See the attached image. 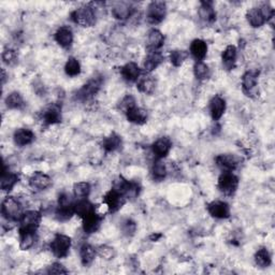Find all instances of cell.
<instances>
[{
  "label": "cell",
  "mask_w": 275,
  "mask_h": 275,
  "mask_svg": "<svg viewBox=\"0 0 275 275\" xmlns=\"http://www.w3.org/2000/svg\"><path fill=\"white\" fill-rule=\"evenodd\" d=\"M71 20L82 27H91L96 24V9L93 4L84 5L71 13Z\"/></svg>",
  "instance_id": "cell-1"
},
{
  "label": "cell",
  "mask_w": 275,
  "mask_h": 275,
  "mask_svg": "<svg viewBox=\"0 0 275 275\" xmlns=\"http://www.w3.org/2000/svg\"><path fill=\"white\" fill-rule=\"evenodd\" d=\"M2 214L9 222H18L24 214L23 204L15 197L8 196L2 203Z\"/></svg>",
  "instance_id": "cell-2"
},
{
  "label": "cell",
  "mask_w": 275,
  "mask_h": 275,
  "mask_svg": "<svg viewBox=\"0 0 275 275\" xmlns=\"http://www.w3.org/2000/svg\"><path fill=\"white\" fill-rule=\"evenodd\" d=\"M75 214V201L70 194L62 193L58 197V205L55 216L59 222H67Z\"/></svg>",
  "instance_id": "cell-3"
},
{
  "label": "cell",
  "mask_w": 275,
  "mask_h": 275,
  "mask_svg": "<svg viewBox=\"0 0 275 275\" xmlns=\"http://www.w3.org/2000/svg\"><path fill=\"white\" fill-rule=\"evenodd\" d=\"M103 84V78L101 75H95L87 83H85L83 86L77 91V97L80 101H86L91 99L100 90Z\"/></svg>",
  "instance_id": "cell-4"
},
{
  "label": "cell",
  "mask_w": 275,
  "mask_h": 275,
  "mask_svg": "<svg viewBox=\"0 0 275 275\" xmlns=\"http://www.w3.org/2000/svg\"><path fill=\"white\" fill-rule=\"evenodd\" d=\"M71 244H72L71 238H69L68 235L58 233L54 236L53 241L51 242L50 248L55 257L65 258V257H67L70 252Z\"/></svg>",
  "instance_id": "cell-5"
},
{
  "label": "cell",
  "mask_w": 275,
  "mask_h": 275,
  "mask_svg": "<svg viewBox=\"0 0 275 275\" xmlns=\"http://www.w3.org/2000/svg\"><path fill=\"white\" fill-rule=\"evenodd\" d=\"M217 187L225 196H233L239 187V177L232 172H223L218 178Z\"/></svg>",
  "instance_id": "cell-6"
},
{
  "label": "cell",
  "mask_w": 275,
  "mask_h": 275,
  "mask_svg": "<svg viewBox=\"0 0 275 275\" xmlns=\"http://www.w3.org/2000/svg\"><path fill=\"white\" fill-rule=\"evenodd\" d=\"M42 214L39 211H26L18 221V231H37L41 224Z\"/></svg>",
  "instance_id": "cell-7"
},
{
  "label": "cell",
  "mask_w": 275,
  "mask_h": 275,
  "mask_svg": "<svg viewBox=\"0 0 275 275\" xmlns=\"http://www.w3.org/2000/svg\"><path fill=\"white\" fill-rule=\"evenodd\" d=\"M113 189L121 194L126 199H135L140 194V185L137 182H131L128 179L119 176L115 179Z\"/></svg>",
  "instance_id": "cell-8"
},
{
  "label": "cell",
  "mask_w": 275,
  "mask_h": 275,
  "mask_svg": "<svg viewBox=\"0 0 275 275\" xmlns=\"http://www.w3.org/2000/svg\"><path fill=\"white\" fill-rule=\"evenodd\" d=\"M167 15V4L164 2L150 3L146 10V20L151 25H157L165 20Z\"/></svg>",
  "instance_id": "cell-9"
},
{
  "label": "cell",
  "mask_w": 275,
  "mask_h": 275,
  "mask_svg": "<svg viewBox=\"0 0 275 275\" xmlns=\"http://www.w3.org/2000/svg\"><path fill=\"white\" fill-rule=\"evenodd\" d=\"M126 201L127 199L113 188L103 197V203L107 205L110 213L118 212L125 205Z\"/></svg>",
  "instance_id": "cell-10"
},
{
  "label": "cell",
  "mask_w": 275,
  "mask_h": 275,
  "mask_svg": "<svg viewBox=\"0 0 275 275\" xmlns=\"http://www.w3.org/2000/svg\"><path fill=\"white\" fill-rule=\"evenodd\" d=\"M260 74V71L257 69H252L246 71L242 77V89L245 93L246 96L252 97L254 95V91L257 87L258 83V77Z\"/></svg>",
  "instance_id": "cell-11"
},
{
  "label": "cell",
  "mask_w": 275,
  "mask_h": 275,
  "mask_svg": "<svg viewBox=\"0 0 275 275\" xmlns=\"http://www.w3.org/2000/svg\"><path fill=\"white\" fill-rule=\"evenodd\" d=\"M42 120L46 125L59 124L63 119L62 107L58 103H51L42 111Z\"/></svg>",
  "instance_id": "cell-12"
},
{
  "label": "cell",
  "mask_w": 275,
  "mask_h": 275,
  "mask_svg": "<svg viewBox=\"0 0 275 275\" xmlns=\"http://www.w3.org/2000/svg\"><path fill=\"white\" fill-rule=\"evenodd\" d=\"M207 212L217 220H226L230 217V206L224 201H213L207 204Z\"/></svg>",
  "instance_id": "cell-13"
},
{
  "label": "cell",
  "mask_w": 275,
  "mask_h": 275,
  "mask_svg": "<svg viewBox=\"0 0 275 275\" xmlns=\"http://www.w3.org/2000/svg\"><path fill=\"white\" fill-rule=\"evenodd\" d=\"M215 163L223 172H233L238 168L240 161L231 154H221L215 158Z\"/></svg>",
  "instance_id": "cell-14"
},
{
  "label": "cell",
  "mask_w": 275,
  "mask_h": 275,
  "mask_svg": "<svg viewBox=\"0 0 275 275\" xmlns=\"http://www.w3.org/2000/svg\"><path fill=\"white\" fill-rule=\"evenodd\" d=\"M51 185H52L51 177L41 171H36L29 177V186L36 192H43Z\"/></svg>",
  "instance_id": "cell-15"
},
{
  "label": "cell",
  "mask_w": 275,
  "mask_h": 275,
  "mask_svg": "<svg viewBox=\"0 0 275 275\" xmlns=\"http://www.w3.org/2000/svg\"><path fill=\"white\" fill-rule=\"evenodd\" d=\"M103 220V217L99 215L96 211L86 215L85 217L82 218L83 221V230L85 233L91 234L97 232L101 226V222Z\"/></svg>",
  "instance_id": "cell-16"
},
{
  "label": "cell",
  "mask_w": 275,
  "mask_h": 275,
  "mask_svg": "<svg viewBox=\"0 0 275 275\" xmlns=\"http://www.w3.org/2000/svg\"><path fill=\"white\" fill-rule=\"evenodd\" d=\"M135 10L136 9L131 3L120 2V3H116L114 7L112 8V14L116 18V20L125 21L127 20V18L132 16V14L135 13Z\"/></svg>",
  "instance_id": "cell-17"
},
{
  "label": "cell",
  "mask_w": 275,
  "mask_h": 275,
  "mask_svg": "<svg viewBox=\"0 0 275 275\" xmlns=\"http://www.w3.org/2000/svg\"><path fill=\"white\" fill-rule=\"evenodd\" d=\"M172 148V142L168 137H161L158 140H156L153 145H151V149L153 153L156 156L157 159H163L167 157L170 153V150Z\"/></svg>",
  "instance_id": "cell-18"
},
{
  "label": "cell",
  "mask_w": 275,
  "mask_h": 275,
  "mask_svg": "<svg viewBox=\"0 0 275 275\" xmlns=\"http://www.w3.org/2000/svg\"><path fill=\"white\" fill-rule=\"evenodd\" d=\"M165 44V36L158 29H151L147 35L146 49L148 52H160Z\"/></svg>",
  "instance_id": "cell-19"
},
{
  "label": "cell",
  "mask_w": 275,
  "mask_h": 275,
  "mask_svg": "<svg viewBox=\"0 0 275 275\" xmlns=\"http://www.w3.org/2000/svg\"><path fill=\"white\" fill-rule=\"evenodd\" d=\"M55 41L64 49H69L73 43V32L69 26H62L55 33Z\"/></svg>",
  "instance_id": "cell-20"
},
{
  "label": "cell",
  "mask_w": 275,
  "mask_h": 275,
  "mask_svg": "<svg viewBox=\"0 0 275 275\" xmlns=\"http://www.w3.org/2000/svg\"><path fill=\"white\" fill-rule=\"evenodd\" d=\"M156 85L157 82L153 75H150L149 73L146 74H141V77L137 81V88L140 93L145 94V95H150L153 94L156 89Z\"/></svg>",
  "instance_id": "cell-21"
},
{
  "label": "cell",
  "mask_w": 275,
  "mask_h": 275,
  "mask_svg": "<svg viewBox=\"0 0 275 275\" xmlns=\"http://www.w3.org/2000/svg\"><path fill=\"white\" fill-rule=\"evenodd\" d=\"M198 14L200 20L205 24H212L216 21V12L212 2H201Z\"/></svg>",
  "instance_id": "cell-22"
},
{
  "label": "cell",
  "mask_w": 275,
  "mask_h": 275,
  "mask_svg": "<svg viewBox=\"0 0 275 275\" xmlns=\"http://www.w3.org/2000/svg\"><path fill=\"white\" fill-rule=\"evenodd\" d=\"M120 74L125 81L134 83L137 82L141 77V69L136 63L130 62L120 68Z\"/></svg>",
  "instance_id": "cell-23"
},
{
  "label": "cell",
  "mask_w": 275,
  "mask_h": 275,
  "mask_svg": "<svg viewBox=\"0 0 275 275\" xmlns=\"http://www.w3.org/2000/svg\"><path fill=\"white\" fill-rule=\"evenodd\" d=\"M208 109H210V114L214 120L221 119L222 116L224 115L225 111H226L225 99L223 97H221L220 95H216V96H214L211 99Z\"/></svg>",
  "instance_id": "cell-24"
},
{
  "label": "cell",
  "mask_w": 275,
  "mask_h": 275,
  "mask_svg": "<svg viewBox=\"0 0 275 275\" xmlns=\"http://www.w3.org/2000/svg\"><path fill=\"white\" fill-rule=\"evenodd\" d=\"M246 20L249 24L254 28H259L267 23V18L263 15L260 7H254L246 13Z\"/></svg>",
  "instance_id": "cell-25"
},
{
  "label": "cell",
  "mask_w": 275,
  "mask_h": 275,
  "mask_svg": "<svg viewBox=\"0 0 275 275\" xmlns=\"http://www.w3.org/2000/svg\"><path fill=\"white\" fill-rule=\"evenodd\" d=\"M20 181V175L17 173L9 171L4 166L3 173H2V179H0V186L4 192H10L13 189V187Z\"/></svg>",
  "instance_id": "cell-26"
},
{
  "label": "cell",
  "mask_w": 275,
  "mask_h": 275,
  "mask_svg": "<svg viewBox=\"0 0 275 275\" xmlns=\"http://www.w3.org/2000/svg\"><path fill=\"white\" fill-rule=\"evenodd\" d=\"M35 138L36 137L34 132L30 129H27V128L17 129L14 132V136H13L14 143L21 147L32 144Z\"/></svg>",
  "instance_id": "cell-27"
},
{
  "label": "cell",
  "mask_w": 275,
  "mask_h": 275,
  "mask_svg": "<svg viewBox=\"0 0 275 275\" xmlns=\"http://www.w3.org/2000/svg\"><path fill=\"white\" fill-rule=\"evenodd\" d=\"M126 117L132 124L144 125L147 121V112L146 110L136 106L126 113Z\"/></svg>",
  "instance_id": "cell-28"
},
{
  "label": "cell",
  "mask_w": 275,
  "mask_h": 275,
  "mask_svg": "<svg viewBox=\"0 0 275 275\" xmlns=\"http://www.w3.org/2000/svg\"><path fill=\"white\" fill-rule=\"evenodd\" d=\"M236 56H238V50L234 45H228L226 47L222 55V62L227 70H232L235 67Z\"/></svg>",
  "instance_id": "cell-29"
},
{
  "label": "cell",
  "mask_w": 275,
  "mask_h": 275,
  "mask_svg": "<svg viewBox=\"0 0 275 275\" xmlns=\"http://www.w3.org/2000/svg\"><path fill=\"white\" fill-rule=\"evenodd\" d=\"M164 58L165 57L163 54H161V52H148L143 64L145 72L150 73L151 71H154L158 66L164 62Z\"/></svg>",
  "instance_id": "cell-30"
},
{
  "label": "cell",
  "mask_w": 275,
  "mask_h": 275,
  "mask_svg": "<svg viewBox=\"0 0 275 275\" xmlns=\"http://www.w3.org/2000/svg\"><path fill=\"white\" fill-rule=\"evenodd\" d=\"M189 51L197 62H202L207 54V45L201 39H195L191 44Z\"/></svg>",
  "instance_id": "cell-31"
},
{
  "label": "cell",
  "mask_w": 275,
  "mask_h": 275,
  "mask_svg": "<svg viewBox=\"0 0 275 275\" xmlns=\"http://www.w3.org/2000/svg\"><path fill=\"white\" fill-rule=\"evenodd\" d=\"M97 255V250L93 248L89 244H83L80 249V257H81V262L85 267H88L90 265L95 258H96Z\"/></svg>",
  "instance_id": "cell-32"
},
{
  "label": "cell",
  "mask_w": 275,
  "mask_h": 275,
  "mask_svg": "<svg viewBox=\"0 0 275 275\" xmlns=\"http://www.w3.org/2000/svg\"><path fill=\"white\" fill-rule=\"evenodd\" d=\"M20 232V248L23 251H28L36 244L38 240L37 231H18Z\"/></svg>",
  "instance_id": "cell-33"
},
{
  "label": "cell",
  "mask_w": 275,
  "mask_h": 275,
  "mask_svg": "<svg viewBox=\"0 0 275 275\" xmlns=\"http://www.w3.org/2000/svg\"><path fill=\"white\" fill-rule=\"evenodd\" d=\"M101 145L107 153H111V151H114L121 146V138L115 132H112L110 136L103 139Z\"/></svg>",
  "instance_id": "cell-34"
},
{
  "label": "cell",
  "mask_w": 275,
  "mask_h": 275,
  "mask_svg": "<svg viewBox=\"0 0 275 275\" xmlns=\"http://www.w3.org/2000/svg\"><path fill=\"white\" fill-rule=\"evenodd\" d=\"M150 172H151V177H153L154 181L161 182L167 177L168 169H167L165 163H163V160L157 159L154 163L153 167H151Z\"/></svg>",
  "instance_id": "cell-35"
},
{
  "label": "cell",
  "mask_w": 275,
  "mask_h": 275,
  "mask_svg": "<svg viewBox=\"0 0 275 275\" xmlns=\"http://www.w3.org/2000/svg\"><path fill=\"white\" fill-rule=\"evenodd\" d=\"M255 262L259 268H268L272 263V256L267 248L259 249L255 254Z\"/></svg>",
  "instance_id": "cell-36"
},
{
  "label": "cell",
  "mask_w": 275,
  "mask_h": 275,
  "mask_svg": "<svg viewBox=\"0 0 275 275\" xmlns=\"http://www.w3.org/2000/svg\"><path fill=\"white\" fill-rule=\"evenodd\" d=\"M6 106L11 110H21L25 106V101L20 93L13 91L7 96Z\"/></svg>",
  "instance_id": "cell-37"
},
{
  "label": "cell",
  "mask_w": 275,
  "mask_h": 275,
  "mask_svg": "<svg viewBox=\"0 0 275 275\" xmlns=\"http://www.w3.org/2000/svg\"><path fill=\"white\" fill-rule=\"evenodd\" d=\"M95 211H96V206L88 201L87 199H83V200H78V202H75V214L81 218Z\"/></svg>",
  "instance_id": "cell-38"
},
{
  "label": "cell",
  "mask_w": 275,
  "mask_h": 275,
  "mask_svg": "<svg viewBox=\"0 0 275 275\" xmlns=\"http://www.w3.org/2000/svg\"><path fill=\"white\" fill-rule=\"evenodd\" d=\"M90 185L87 182H79L75 183L73 186V195L77 200H83L87 199L90 194Z\"/></svg>",
  "instance_id": "cell-39"
},
{
  "label": "cell",
  "mask_w": 275,
  "mask_h": 275,
  "mask_svg": "<svg viewBox=\"0 0 275 275\" xmlns=\"http://www.w3.org/2000/svg\"><path fill=\"white\" fill-rule=\"evenodd\" d=\"M194 74L197 80L204 81L211 77V70L203 62H196L194 66Z\"/></svg>",
  "instance_id": "cell-40"
},
{
  "label": "cell",
  "mask_w": 275,
  "mask_h": 275,
  "mask_svg": "<svg viewBox=\"0 0 275 275\" xmlns=\"http://www.w3.org/2000/svg\"><path fill=\"white\" fill-rule=\"evenodd\" d=\"M81 71H82V69H81L80 62L74 57H69L67 63H66V65H65L66 74L73 78V77H77V75H79L81 73Z\"/></svg>",
  "instance_id": "cell-41"
},
{
  "label": "cell",
  "mask_w": 275,
  "mask_h": 275,
  "mask_svg": "<svg viewBox=\"0 0 275 275\" xmlns=\"http://www.w3.org/2000/svg\"><path fill=\"white\" fill-rule=\"evenodd\" d=\"M188 57V52L184 50H174L170 53V62L174 67H181Z\"/></svg>",
  "instance_id": "cell-42"
},
{
  "label": "cell",
  "mask_w": 275,
  "mask_h": 275,
  "mask_svg": "<svg viewBox=\"0 0 275 275\" xmlns=\"http://www.w3.org/2000/svg\"><path fill=\"white\" fill-rule=\"evenodd\" d=\"M96 250H97V255H99L100 257L104 260H112V259H114V257L116 256L115 250L109 245H100Z\"/></svg>",
  "instance_id": "cell-43"
},
{
  "label": "cell",
  "mask_w": 275,
  "mask_h": 275,
  "mask_svg": "<svg viewBox=\"0 0 275 275\" xmlns=\"http://www.w3.org/2000/svg\"><path fill=\"white\" fill-rule=\"evenodd\" d=\"M120 230H121L123 234L128 236V238H129V236H132L136 233L137 224H136V222L130 220V218H127V220H125L124 222H121Z\"/></svg>",
  "instance_id": "cell-44"
},
{
  "label": "cell",
  "mask_w": 275,
  "mask_h": 275,
  "mask_svg": "<svg viewBox=\"0 0 275 275\" xmlns=\"http://www.w3.org/2000/svg\"><path fill=\"white\" fill-rule=\"evenodd\" d=\"M137 104H136V99L134 96H131V95H127V96H125L124 98H123L118 104V109L121 111V112H124L125 114L126 113L132 109L134 107H136Z\"/></svg>",
  "instance_id": "cell-45"
},
{
  "label": "cell",
  "mask_w": 275,
  "mask_h": 275,
  "mask_svg": "<svg viewBox=\"0 0 275 275\" xmlns=\"http://www.w3.org/2000/svg\"><path fill=\"white\" fill-rule=\"evenodd\" d=\"M3 60L8 66H13L17 63V53L13 49H6L3 52Z\"/></svg>",
  "instance_id": "cell-46"
},
{
  "label": "cell",
  "mask_w": 275,
  "mask_h": 275,
  "mask_svg": "<svg viewBox=\"0 0 275 275\" xmlns=\"http://www.w3.org/2000/svg\"><path fill=\"white\" fill-rule=\"evenodd\" d=\"M69 271L66 269L64 265L59 262H54L49 267L47 273L49 274H67Z\"/></svg>",
  "instance_id": "cell-47"
},
{
  "label": "cell",
  "mask_w": 275,
  "mask_h": 275,
  "mask_svg": "<svg viewBox=\"0 0 275 275\" xmlns=\"http://www.w3.org/2000/svg\"><path fill=\"white\" fill-rule=\"evenodd\" d=\"M161 236H163V235H161L160 233H158V234H153V235H150V240H151V241H158V240L161 238Z\"/></svg>",
  "instance_id": "cell-48"
},
{
  "label": "cell",
  "mask_w": 275,
  "mask_h": 275,
  "mask_svg": "<svg viewBox=\"0 0 275 275\" xmlns=\"http://www.w3.org/2000/svg\"><path fill=\"white\" fill-rule=\"evenodd\" d=\"M2 80H3V84H4L5 81H6V72H5L4 69H3V78H2Z\"/></svg>",
  "instance_id": "cell-49"
}]
</instances>
